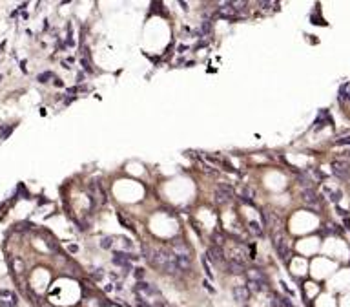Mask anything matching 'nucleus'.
I'll return each instance as SVG.
<instances>
[{"mask_svg": "<svg viewBox=\"0 0 350 307\" xmlns=\"http://www.w3.org/2000/svg\"><path fill=\"white\" fill-rule=\"evenodd\" d=\"M325 192L328 194V198H330V201L332 203H337L339 199H341V190H330V188H325Z\"/></svg>", "mask_w": 350, "mask_h": 307, "instance_id": "nucleus-18", "label": "nucleus"}, {"mask_svg": "<svg viewBox=\"0 0 350 307\" xmlns=\"http://www.w3.org/2000/svg\"><path fill=\"white\" fill-rule=\"evenodd\" d=\"M148 260H150V263L155 267V269L166 272V274H175V272L179 271L173 252H170V250H166V249H160V247H159V249H153Z\"/></svg>", "mask_w": 350, "mask_h": 307, "instance_id": "nucleus-1", "label": "nucleus"}, {"mask_svg": "<svg viewBox=\"0 0 350 307\" xmlns=\"http://www.w3.org/2000/svg\"><path fill=\"white\" fill-rule=\"evenodd\" d=\"M186 51V46H179V53H184Z\"/></svg>", "mask_w": 350, "mask_h": 307, "instance_id": "nucleus-31", "label": "nucleus"}, {"mask_svg": "<svg viewBox=\"0 0 350 307\" xmlns=\"http://www.w3.org/2000/svg\"><path fill=\"white\" fill-rule=\"evenodd\" d=\"M55 86H64V82L60 81V79H55Z\"/></svg>", "mask_w": 350, "mask_h": 307, "instance_id": "nucleus-30", "label": "nucleus"}, {"mask_svg": "<svg viewBox=\"0 0 350 307\" xmlns=\"http://www.w3.org/2000/svg\"><path fill=\"white\" fill-rule=\"evenodd\" d=\"M224 267H226V271H228L230 274H243V272H244V263L239 262V260H233V258L226 260Z\"/></svg>", "mask_w": 350, "mask_h": 307, "instance_id": "nucleus-13", "label": "nucleus"}, {"mask_svg": "<svg viewBox=\"0 0 350 307\" xmlns=\"http://www.w3.org/2000/svg\"><path fill=\"white\" fill-rule=\"evenodd\" d=\"M214 241H215V245H223L224 238H223V234H221V232H217V230L214 232Z\"/></svg>", "mask_w": 350, "mask_h": 307, "instance_id": "nucleus-22", "label": "nucleus"}, {"mask_svg": "<svg viewBox=\"0 0 350 307\" xmlns=\"http://www.w3.org/2000/svg\"><path fill=\"white\" fill-rule=\"evenodd\" d=\"M17 304H19V298L15 292L6 291V289L0 291V307H17Z\"/></svg>", "mask_w": 350, "mask_h": 307, "instance_id": "nucleus-8", "label": "nucleus"}, {"mask_svg": "<svg viewBox=\"0 0 350 307\" xmlns=\"http://www.w3.org/2000/svg\"><path fill=\"white\" fill-rule=\"evenodd\" d=\"M233 298H235V302H239V304H246L248 298H250V289L246 285L233 287Z\"/></svg>", "mask_w": 350, "mask_h": 307, "instance_id": "nucleus-12", "label": "nucleus"}, {"mask_svg": "<svg viewBox=\"0 0 350 307\" xmlns=\"http://www.w3.org/2000/svg\"><path fill=\"white\" fill-rule=\"evenodd\" d=\"M301 199L306 205H317L321 201V196L314 190V188H303L301 190Z\"/></svg>", "mask_w": 350, "mask_h": 307, "instance_id": "nucleus-11", "label": "nucleus"}, {"mask_svg": "<svg viewBox=\"0 0 350 307\" xmlns=\"http://www.w3.org/2000/svg\"><path fill=\"white\" fill-rule=\"evenodd\" d=\"M210 33H212V22L204 20L194 31V37H197V39H204V37H210Z\"/></svg>", "mask_w": 350, "mask_h": 307, "instance_id": "nucleus-15", "label": "nucleus"}, {"mask_svg": "<svg viewBox=\"0 0 350 307\" xmlns=\"http://www.w3.org/2000/svg\"><path fill=\"white\" fill-rule=\"evenodd\" d=\"M335 144H339V146H350V137H341V139L335 141Z\"/></svg>", "mask_w": 350, "mask_h": 307, "instance_id": "nucleus-25", "label": "nucleus"}, {"mask_svg": "<svg viewBox=\"0 0 350 307\" xmlns=\"http://www.w3.org/2000/svg\"><path fill=\"white\" fill-rule=\"evenodd\" d=\"M77 81H78V82H82V81H84V73H82V71H78V75H77Z\"/></svg>", "mask_w": 350, "mask_h": 307, "instance_id": "nucleus-27", "label": "nucleus"}, {"mask_svg": "<svg viewBox=\"0 0 350 307\" xmlns=\"http://www.w3.org/2000/svg\"><path fill=\"white\" fill-rule=\"evenodd\" d=\"M272 243H273V249L277 250V254L285 260V258L288 256V252H290V247H288V241H286L285 234H283V232H275Z\"/></svg>", "mask_w": 350, "mask_h": 307, "instance_id": "nucleus-4", "label": "nucleus"}, {"mask_svg": "<svg viewBox=\"0 0 350 307\" xmlns=\"http://www.w3.org/2000/svg\"><path fill=\"white\" fill-rule=\"evenodd\" d=\"M13 128H15L13 124H11V126H7V128H4V130H2V134H0V139H7V135L11 134V130H13Z\"/></svg>", "mask_w": 350, "mask_h": 307, "instance_id": "nucleus-23", "label": "nucleus"}, {"mask_svg": "<svg viewBox=\"0 0 350 307\" xmlns=\"http://www.w3.org/2000/svg\"><path fill=\"white\" fill-rule=\"evenodd\" d=\"M248 228H250V232H252V234H255L257 238H263V234H265V232H263V227L259 225L255 220L248 221Z\"/></svg>", "mask_w": 350, "mask_h": 307, "instance_id": "nucleus-17", "label": "nucleus"}, {"mask_svg": "<svg viewBox=\"0 0 350 307\" xmlns=\"http://www.w3.org/2000/svg\"><path fill=\"white\" fill-rule=\"evenodd\" d=\"M297 183L301 185L303 188H312V176L310 174H306V172H301L299 176H297Z\"/></svg>", "mask_w": 350, "mask_h": 307, "instance_id": "nucleus-16", "label": "nucleus"}, {"mask_svg": "<svg viewBox=\"0 0 350 307\" xmlns=\"http://www.w3.org/2000/svg\"><path fill=\"white\" fill-rule=\"evenodd\" d=\"M330 166H332V174L339 181H348L350 179V163L347 159H334Z\"/></svg>", "mask_w": 350, "mask_h": 307, "instance_id": "nucleus-2", "label": "nucleus"}, {"mask_svg": "<svg viewBox=\"0 0 350 307\" xmlns=\"http://www.w3.org/2000/svg\"><path fill=\"white\" fill-rule=\"evenodd\" d=\"M339 99H347V101H350V84L348 82L343 84V86L339 88Z\"/></svg>", "mask_w": 350, "mask_h": 307, "instance_id": "nucleus-19", "label": "nucleus"}, {"mask_svg": "<svg viewBox=\"0 0 350 307\" xmlns=\"http://www.w3.org/2000/svg\"><path fill=\"white\" fill-rule=\"evenodd\" d=\"M135 278L139 280V282H142V278H144V269H135Z\"/></svg>", "mask_w": 350, "mask_h": 307, "instance_id": "nucleus-26", "label": "nucleus"}, {"mask_svg": "<svg viewBox=\"0 0 350 307\" xmlns=\"http://www.w3.org/2000/svg\"><path fill=\"white\" fill-rule=\"evenodd\" d=\"M208 260L212 262V263H223L224 262V249H223V245H215V243H212V245L208 247Z\"/></svg>", "mask_w": 350, "mask_h": 307, "instance_id": "nucleus-6", "label": "nucleus"}, {"mask_svg": "<svg viewBox=\"0 0 350 307\" xmlns=\"http://www.w3.org/2000/svg\"><path fill=\"white\" fill-rule=\"evenodd\" d=\"M135 292H142V294H148V296H160V289L157 285L148 284V282H137Z\"/></svg>", "mask_w": 350, "mask_h": 307, "instance_id": "nucleus-9", "label": "nucleus"}, {"mask_svg": "<svg viewBox=\"0 0 350 307\" xmlns=\"http://www.w3.org/2000/svg\"><path fill=\"white\" fill-rule=\"evenodd\" d=\"M49 79H55V75H53L51 71H44V73H40L39 77H37V81L42 82V84H44V82H49Z\"/></svg>", "mask_w": 350, "mask_h": 307, "instance_id": "nucleus-21", "label": "nucleus"}, {"mask_svg": "<svg viewBox=\"0 0 350 307\" xmlns=\"http://www.w3.org/2000/svg\"><path fill=\"white\" fill-rule=\"evenodd\" d=\"M133 260H137L135 254H128V252H115V256H113V263L115 265H119L120 269H126V271H130L131 269V262Z\"/></svg>", "mask_w": 350, "mask_h": 307, "instance_id": "nucleus-5", "label": "nucleus"}, {"mask_svg": "<svg viewBox=\"0 0 350 307\" xmlns=\"http://www.w3.org/2000/svg\"><path fill=\"white\" fill-rule=\"evenodd\" d=\"M68 249H69V252H77V250H78V247H77V245H69Z\"/></svg>", "mask_w": 350, "mask_h": 307, "instance_id": "nucleus-28", "label": "nucleus"}, {"mask_svg": "<svg viewBox=\"0 0 350 307\" xmlns=\"http://www.w3.org/2000/svg\"><path fill=\"white\" fill-rule=\"evenodd\" d=\"M345 228H348L350 230V220L348 218H345Z\"/></svg>", "mask_w": 350, "mask_h": 307, "instance_id": "nucleus-29", "label": "nucleus"}, {"mask_svg": "<svg viewBox=\"0 0 350 307\" xmlns=\"http://www.w3.org/2000/svg\"><path fill=\"white\" fill-rule=\"evenodd\" d=\"M93 278L95 280H102L104 278V269H95L93 271Z\"/></svg>", "mask_w": 350, "mask_h": 307, "instance_id": "nucleus-24", "label": "nucleus"}, {"mask_svg": "<svg viewBox=\"0 0 350 307\" xmlns=\"http://www.w3.org/2000/svg\"><path fill=\"white\" fill-rule=\"evenodd\" d=\"M261 214H263V220H265V223L270 227L272 230H277V232H279V228H281V225H283V223H281V220H279V218H277V216H275L273 212H268L266 208H265V210H263Z\"/></svg>", "mask_w": 350, "mask_h": 307, "instance_id": "nucleus-10", "label": "nucleus"}, {"mask_svg": "<svg viewBox=\"0 0 350 307\" xmlns=\"http://www.w3.org/2000/svg\"><path fill=\"white\" fill-rule=\"evenodd\" d=\"M253 198H255V190H253L250 185H243L241 186V201L248 205H253Z\"/></svg>", "mask_w": 350, "mask_h": 307, "instance_id": "nucleus-14", "label": "nucleus"}, {"mask_svg": "<svg viewBox=\"0 0 350 307\" xmlns=\"http://www.w3.org/2000/svg\"><path fill=\"white\" fill-rule=\"evenodd\" d=\"M217 15L221 19H226V20H237L239 19V9L232 7V2H228V4H223V7H219Z\"/></svg>", "mask_w": 350, "mask_h": 307, "instance_id": "nucleus-7", "label": "nucleus"}, {"mask_svg": "<svg viewBox=\"0 0 350 307\" xmlns=\"http://www.w3.org/2000/svg\"><path fill=\"white\" fill-rule=\"evenodd\" d=\"M100 247L106 249V250L111 249V247H113V236H106V238H102V240H100Z\"/></svg>", "mask_w": 350, "mask_h": 307, "instance_id": "nucleus-20", "label": "nucleus"}, {"mask_svg": "<svg viewBox=\"0 0 350 307\" xmlns=\"http://www.w3.org/2000/svg\"><path fill=\"white\" fill-rule=\"evenodd\" d=\"M233 199V188L230 183H217L215 186V201L217 203H230Z\"/></svg>", "mask_w": 350, "mask_h": 307, "instance_id": "nucleus-3", "label": "nucleus"}]
</instances>
